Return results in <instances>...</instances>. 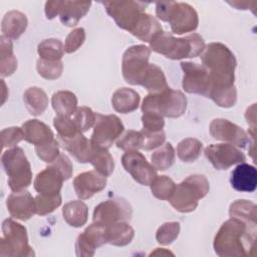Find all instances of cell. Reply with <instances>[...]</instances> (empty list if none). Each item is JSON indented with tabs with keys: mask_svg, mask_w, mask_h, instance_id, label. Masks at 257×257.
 <instances>
[{
	"mask_svg": "<svg viewBox=\"0 0 257 257\" xmlns=\"http://www.w3.org/2000/svg\"><path fill=\"white\" fill-rule=\"evenodd\" d=\"M255 237L256 226L230 217L217 232L213 247L220 257L250 256L253 254Z\"/></svg>",
	"mask_w": 257,
	"mask_h": 257,
	"instance_id": "1",
	"label": "cell"
},
{
	"mask_svg": "<svg viewBox=\"0 0 257 257\" xmlns=\"http://www.w3.org/2000/svg\"><path fill=\"white\" fill-rule=\"evenodd\" d=\"M201 60L210 76L209 95L215 90L235 86L237 61L233 52L225 44L220 42L208 44L201 54Z\"/></svg>",
	"mask_w": 257,
	"mask_h": 257,
	"instance_id": "2",
	"label": "cell"
},
{
	"mask_svg": "<svg viewBox=\"0 0 257 257\" xmlns=\"http://www.w3.org/2000/svg\"><path fill=\"white\" fill-rule=\"evenodd\" d=\"M206 45L203 37L197 33L186 37L176 38L173 35L162 31L150 42V48L169 59L194 58L202 54Z\"/></svg>",
	"mask_w": 257,
	"mask_h": 257,
	"instance_id": "3",
	"label": "cell"
},
{
	"mask_svg": "<svg viewBox=\"0 0 257 257\" xmlns=\"http://www.w3.org/2000/svg\"><path fill=\"white\" fill-rule=\"evenodd\" d=\"M156 14L162 21L169 22L172 32L178 35L195 31L199 24L196 10L190 4L184 2H157Z\"/></svg>",
	"mask_w": 257,
	"mask_h": 257,
	"instance_id": "4",
	"label": "cell"
},
{
	"mask_svg": "<svg viewBox=\"0 0 257 257\" xmlns=\"http://www.w3.org/2000/svg\"><path fill=\"white\" fill-rule=\"evenodd\" d=\"M209 190L210 184L204 175H191L176 186L169 201L176 211L190 213L198 207L199 200L204 198Z\"/></svg>",
	"mask_w": 257,
	"mask_h": 257,
	"instance_id": "5",
	"label": "cell"
},
{
	"mask_svg": "<svg viewBox=\"0 0 257 257\" xmlns=\"http://www.w3.org/2000/svg\"><path fill=\"white\" fill-rule=\"evenodd\" d=\"M187 108V98L180 90L170 87L160 93H149L143 100L142 111L152 112L166 117H179Z\"/></svg>",
	"mask_w": 257,
	"mask_h": 257,
	"instance_id": "6",
	"label": "cell"
},
{
	"mask_svg": "<svg viewBox=\"0 0 257 257\" xmlns=\"http://www.w3.org/2000/svg\"><path fill=\"white\" fill-rule=\"evenodd\" d=\"M2 166L8 176V185L13 192L25 190L32 181V171L24 151L19 147L10 148L1 157Z\"/></svg>",
	"mask_w": 257,
	"mask_h": 257,
	"instance_id": "7",
	"label": "cell"
},
{
	"mask_svg": "<svg viewBox=\"0 0 257 257\" xmlns=\"http://www.w3.org/2000/svg\"><path fill=\"white\" fill-rule=\"evenodd\" d=\"M3 236L0 239L1 257H30L34 256L32 247L28 244L26 228L9 218L2 223Z\"/></svg>",
	"mask_w": 257,
	"mask_h": 257,
	"instance_id": "8",
	"label": "cell"
},
{
	"mask_svg": "<svg viewBox=\"0 0 257 257\" xmlns=\"http://www.w3.org/2000/svg\"><path fill=\"white\" fill-rule=\"evenodd\" d=\"M151 48L138 44L128 47L121 59V73L128 84L142 85L150 67Z\"/></svg>",
	"mask_w": 257,
	"mask_h": 257,
	"instance_id": "9",
	"label": "cell"
},
{
	"mask_svg": "<svg viewBox=\"0 0 257 257\" xmlns=\"http://www.w3.org/2000/svg\"><path fill=\"white\" fill-rule=\"evenodd\" d=\"M101 3L116 25L128 32L136 26L149 5L148 2L142 1H104Z\"/></svg>",
	"mask_w": 257,
	"mask_h": 257,
	"instance_id": "10",
	"label": "cell"
},
{
	"mask_svg": "<svg viewBox=\"0 0 257 257\" xmlns=\"http://www.w3.org/2000/svg\"><path fill=\"white\" fill-rule=\"evenodd\" d=\"M123 130L124 126L116 115L96 113L90 144L94 148L108 150L121 136Z\"/></svg>",
	"mask_w": 257,
	"mask_h": 257,
	"instance_id": "11",
	"label": "cell"
},
{
	"mask_svg": "<svg viewBox=\"0 0 257 257\" xmlns=\"http://www.w3.org/2000/svg\"><path fill=\"white\" fill-rule=\"evenodd\" d=\"M133 210L130 203L122 198H113L98 204L93 211V222L104 226L124 221L130 222Z\"/></svg>",
	"mask_w": 257,
	"mask_h": 257,
	"instance_id": "12",
	"label": "cell"
},
{
	"mask_svg": "<svg viewBox=\"0 0 257 257\" xmlns=\"http://www.w3.org/2000/svg\"><path fill=\"white\" fill-rule=\"evenodd\" d=\"M209 131L214 139L238 148L245 149L247 145H254V143L251 144L250 134L247 135L241 126L225 118L213 119L210 123Z\"/></svg>",
	"mask_w": 257,
	"mask_h": 257,
	"instance_id": "13",
	"label": "cell"
},
{
	"mask_svg": "<svg viewBox=\"0 0 257 257\" xmlns=\"http://www.w3.org/2000/svg\"><path fill=\"white\" fill-rule=\"evenodd\" d=\"M184 72L182 86L188 93L202 94L206 97L210 91V76L208 70L201 64L191 61L181 62Z\"/></svg>",
	"mask_w": 257,
	"mask_h": 257,
	"instance_id": "14",
	"label": "cell"
},
{
	"mask_svg": "<svg viewBox=\"0 0 257 257\" xmlns=\"http://www.w3.org/2000/svg\"><path fill=\"white\" fill-rule=\"evenodd\" d=\"M121 164L133 179L141 185L149 186L158 176L155 167L139 151L125 152L121 157Z\"/></svg>",
	"mask_w": 257,
	"mask_h": 257,
	"instance_id": "15",
	"label": "cell"
},
{
	"mask_svg": "<svg viewBox=\"0 0 257 257\" xmlns=\"http://www.w3.org/2000/svg\"><path fill=\"white\" fill-rule=\"evenodd\" d=\"M205 156L216 170H227L235 164L245 162V155L230 144H213L208 146Z\"/></svg>",
	"mask_w": 257,
	"mask_h": 257,
	"instance_id": "16",
	"label": "cell"
},
{
	"mask_svg": "<svg viewBox=\"0 0 257 257\" xmlns=\"http://www.w3.org/2000/svg\"><path fill=\"white\" fill-rule=\"evenodd\" d=\"M107 243V228L98 223H92L81 234L75 242L76 256L91 257L95 249Z\"/></svg>",
	"mask_w": 257,
	"mask_h": 257,
	"instance_id": "17",
	"label": "cell"
},
{
	"mask_svg": "<svg viewBox=\"0 0 257 257\" xmlns=\"http://www.w3.org/2000/svg\"><path fill=\"white\" fill-rule=\"evenodd\" d=\"M7 211L12 218L27 221L36 214L35 198L28 191L13 192L6 200Z\"/></svg>",
	"mask_w": 257,
	"mask_h": 257,
	"instance_id": "18",
	"label": "cell"
},
{
	"mask_svg": "<svg viewBox=\"0 0 257 257\" xmlns=\"http://www.w3.org/2000/svg\"><path fill=\"white\" fill-rule=\"evenodd\" d=\"M106 186V177L97 171L83 172L73 180V188L80 200H87L102 191Z\"/></svg>",
	"mask_w": 257,
	"mask_h": 257,
	"instance_id": "19",
	"label": "cell"
},
{
	"mask_svg": "<svg viewBox=\"0 0 257 257\" xmlns=\"http://www.w3.org/2000/svg\"><path fill=\"white\" fill-rule=\"evenodd\" d=\"M230 183L238 192L252 193L257 187V171L252 165L240 163L232 172Z\"/></svg>",
	"mask_w": 257,
	"mask_h": 257,
	"instance_id": "20",
	"label": "cell"
},
{
	"mask_svg": "<svg viewBox=\"0 0 257 257\" xmlns=\"http://www.w3.org/2000/svg\"><path fill=\"white\" fill-rule=\"evenodd\" d=\"M63 177L51 165L37 174L34 180V189L41 195H56L60 193Z\"/></svg>",
	"mask_w": 257,
	"mask_h": 257,
	"instance_id": "21",
	"label": "cell"
},
{
	"mask_svg": "<svg viewBox=\"0 0 257 257\" xmlns=\"http://www.w3.org/2000/svg\"><path fill=\"white\" fill-rule=\"evenodd\" d=\"M91 5L90 1H61L59 18L63 25L72 27L85 16Z\"/></svg>",
	"mask_w": 257,
	"mask_h": 257,
	"instance_id": "22",
	"label": "cell"
},
{
	"mask_svg": "<svg viewBox=\"0 0 257 257\" xmlns=\"http://www.w3.org/2000/svg\"><path fill=\"white\" fill-rule=\"evenodd\" d=\"M58 142L78 163H89L92 146L82 133H79L71 139H58Z\"/></svg>",
	"mask_w": 257,
	"mask_h": 257,
	"instance_id": "23",
	"label": "cell"
},
{
	"mask_svg": "<svg viewBox=\"0 0 257 257\" xmlns=\"http://www.w3.org/2000/svg\"><path fill=\"white\" fill-rule=\"evenodd\" d=\"M27 24L28 20L25 14L20 11L11 10L2 19V35L9 39H18L26 30Z\"/></svg>",
	"mask_w": 257,
	"mask_h": 257,
	"instance_id": "24",
	"label": "cell"
},
{
	"mask_svg": "<svg viewBox=\"0 0 257 257\" xmlns=\"http://www.w3.org/2000/svg\"><path fill=\"white\" fill-rule=\"evenodd\" d=\"M24 140L34 146L45 144L54 139L53 132L48 125L38 119H29L22 124Z\"/></svg>",
	"mask_w": 257,
	"mask_h": 257,
	"instance_id": "25",
	"label": "cell"
},
{
	"mask_svg": "<svg viewBox=\"0 0 257 257\" xmlns=\"http://www.w3.org/2000/svg\"><path fill=\"white\" fill-rule=\"evenodd\" d=\"M141 100L140 94L127 87L116 89L111 97V105L113 109L120 113H128L139 107Z\"/></svg>",
	"mask_w": 257,
	"mask_h": 257,
	"instance_id": "26",
	"label": "cell"
},
{
	"mask_svg": "<svg viewBox=\"0 0 257 257\" xmlns=\"http://www.w3.org/2000/svg\"><path fill=\"white\" fill-rule=\"evenodd\" d=\"M162 31L163 28L160 22L155 17L145 12L142 14L131 33L141 41L150 43L151 40Z\"/></svg>",
	"mask_w": 257,
	"mask_h": 257,
	"instance_id": "27",
	"label": "cell"
},
{
	"mask_svg": "<svg viewBox=\"0 0 257 257\" xmlns=\"http://www.w3.org/2000/svg\"><path fill=\"white\" fill-rule=\"evenodd\" d=\"M51 103L56 116L70 117L77 109V97L69 90H59L53 93Z\"/></svg>",
	"mask_w": 257,
	"mask_h": 257,
	"instance_id": "28",
	"label": "cell"
},
{
	"mask_svg": "<svg viewBox=\"0 0 257 257\" xmlns=\"http://www.w3.org/2000/svg\"><path fill=\"white\" fill-rule=\"evenodd\" d=\"M62 216L64 221L71 227H82L88 217L87 206L82 201H70L62 208Z\"/></svg>",
	"mask_w": 257,
	"mask_h": 257,
	"instance_id": "29",
	"label": "cell"
},
{
	"mask_svg": "<svg viewBox=\"0 0 257 257\" xmlns=\"http://www.w3.org/2000/svg\"><path fill=\"white\" fill-rule=\"evenodd\" d=\"M107 228V243L113 246H126L128 245L134 237H135V230L128 224V222L119 221L113 223Z\"/></svg>",
	"mask_w": 257,
	"mask_h": 257,
	"instance_id": "30",
	"label": "cell"
},
{
	"mask_svg": "<svg viewBox=\"0 0 257 257\" xmlns=\"http://www.w3.org/2000/svg\"><path fill=\"white\" fill-rule=\"evenodd\" d=\"M23 100L29 113L34 116L42 114L48 105V97L45 91L36 86L29 87L25 90Z\"/></svg>",
	"mask_w": 257,
	"mask_h": 257,
	"instance_id": "31",
	"label": "cell"
},
{
	"mask_svg": "<svg viewBox=\"0 0 257 257\" xmlns=\"http://www.w3.org/2000/svg\"><path fill=\"white\" fill-rule=\"evenodd\" d=\"M17 69V59L13 53V44L5 36L0 37V73L2 77L10 76Z\"/></svg>",
	"mask_w": 257,
	"mask_h": 257,
	"instance_id": "32",
	"label": "cell"
},
{
	"mask_svg": "<svg viewBox=\"0 0 257 257\" xmlns=\"http://www.w3.org/2000/svg\"><path fill=\"white\" fill-rule=\"evenodd\" d=\"M229 215L231 218L239 219L248 225L256 226V205L248 200H236L230 205Z\"/></svg>",
	"mask_w": 257,
	"mask_h": 257,
	"instance_id": "33",
	"label": "cell"
},
{
	"mask_svg": "<svg viewBox=\"0 0 257 257\" xmlns=\"http://www.w3.org/2000/svg\"><path fill=\"white\" fill-rule=\"evenodd\" d=\"M89 163L94 167L95 171L105 177H109L114 170L113 159L106 149L92 147Z\"/></svg>",
	"mask_w": 257,
	"mask_h": 257,
	"instance_id": "34",
	"label": "cell"
},
{
	"mask_svg": "<svg viewBox=\"0 0 257 257\" xmlns=\"http://www.w3.org/2000/svg\"><path fill=\"white\" fill-rule=\"evenodd\" d=\"M142 86H144L151 94L160 93L169 87L163 70L156 64H150Z\"/></svg>",
	"mask_w": 257,
	"mask_h": 257,
	"instance_id": "35",
	"label": "cell"
},
{
	"mask_svg": "<svg viewBox=\"0 0 257 257\" xmlns=\"http://www.w3.org/2000/svg\"><path fill=\"white\" fill-rule=\"evenodd\" d=\"M203 144L197 139L187 138L181 141L177 147V155L182 162H195L201 155Z\"/></svg>",
	"mask_w": 257,
	"mask_h": 257,
	"instance_id": "36",
	"label": "cell"
},
{
	"mask_svg": "<svg viewBox=\"0 0 257 257\" xmlns=\"http://www.w3.org/2000/svg\"><path fill=\"white\" fill-rule=\"evenodd\" d=\"M37 52L39 58L49 60V61H58L61 60L64 54V45L59 39L50 38L41 41L37 46Z\"/></svg>",
	"mask_w": 257,
	"mask_h": 257,
	"instance_id": "37",
	"label": "cell"
},
{
	"mask_svg": "<svg viewBox=\"0 0 257 257\" xmlns=\"http://www.w3.org/2000/svg\"><path fill=\"white\" fill-rule=\"evenodd\" d=\"M152 165L156 170L165 171L173 166L175 162V150L171 143H166L159 150L153 153Z\"/></svg>",
	"mask_w": 257,
	"mask_h": 257,
	"instance_id": "38",
	"label": "cell"
},
{
	"mask_svg": "<svg viewBox=\"0 0 257 257\" xmlns=\"http://www.w3.org/2000/svg\"><path fill=\"white\" fill-rule=\"evenodd\" d=\"M153 195L160 200H170L173 196L176 184L168 176H157L150 184Z\"/></svg>",
	"mask_w": 257,
	"mask_h": 257,
	"instance_id": "39",
	"label": "cell"
},
{
	"mask_svg": "<svg viewBox=\"0 0 257 257\" xmlns=\"http://www.w3.org/2000/svg\"><path fill=\"white\" fill-rule=\"evenodd\" d=\"M36 69L40 76L48 80H54L61 76L63 63L61 60L49 61L39 58L36 62Z\"/></svg>",
	"mask_w": 257,
	"mask_h": 257,
	"instance_id": "40",
	"label": "cell"
},
{
	"mask_svg": "<svg viewBox=\"0 0 257 257\" xmlns=\"http://www.w3.org/2000/svg\"><path fill=\"white\" fill-rule=\"evenodd\" d=\"M61 204V195H37L35 197L36 214L39 216H44L52 213Z\"/></svg>",
	"mask_w": 257,
	"mask_h": 257,
	"instance_id": "41",
	"label": "cell"
},
{
	"mask_svg": "<svg viewBox=\"0 0 257 257\" xmlns=\"http://www.w3.org/2000/svg\"><path fill=\"white\" fill-rule=\"evenodd\" d=\"M53 125L57 131L58 139H71L81 133L74 120L70 117L55 116L53 118Z\"/></svg>",
	"mask_w": 257,
	"mask_h": 257,
	"instance_id": "42",
	"label": "cell"
},
{
	"mask_svg": "<svg viewBox=\"0 0 257 257\" xmlns=\"http://www.w3.org/2000/svg\"><path fill=\"white\" fill-rule=\"evenodd\" d=\"M116 147L122 151H138L142 149L143 136L141 132L137 131H126L119 139L116 141Z\"/></svg>",
	"mask_w": 257,
	"mask_h": 257,
	"instance_id": "43",
	"label": "cell"
},
{
	"mask_svg": "<svg viewBox=\"0 0 257 257\" xmlns=\"http://www.w3.org/2000/svg\"><path fill=\"white\" fill-rule=\"evenodd\" d=\"M180 223L178 222H167L164 223L156 233V239L161 245H169L173 243L179 236Z\"/></svg>",
	"mask_w": 257,
	"mask_h": 257,
	"instance_id": "44",
	"label": "cell"
},
{
	"mask_svg": "<svg viewBox=\"0 0 257 257\" xmlns=\"http://www.w3.org/2000/svg\"><path fill=\"white\" fill-rule=\"evenodd\" d=\"M35 153L41 161L45 163H53L60 155L59 142L53 139L45 144L37 145L35 146Z\"/></svg>",
	"mask_w": 257,
	"mask_h": 257,
	"instance_id": "45",
	"label": "cell"
},
{
	"mask_svg": "<svg viewBox=\"0 0 257 257\" xmlns=\"http://www.w3.org/2000/svg\"><path fill=\"white\" fill-rule=\"evenodd\" d=\"M72 119L76 123L78 130L81 133H84L93 126L95 122V113L87 106H80L77 107Z\"/></svg>",
	"mask_w": 257,
	"mask_h": 257,
	"instance_id": "46",
	"label": "cell"
},
{
	"mask_svg": "<svg viewBox=\"0 0 257 257\" xmlns=\"http://www.w3.org/2000/svg\"><path fill=\"white\" fill-rule=\"evenodd\" d=\"M143 136V145L142 149L145 151L154 150L162 146L166 141V135L164 131L160 132H148L145 130L141 131Z\"/></svg>",
	"mask_w": 257,
	"mask_h": 257,
	"instance_id": "47",
	"label": "cell"
},
{
	"mask_svg": "<svg viewBox=\"0 0 257 257\" xmlns=\"http://www.w3.org/2000/svg\"><path fill=\"white\" fill-rule=\"evenodd\" d=\"M2 147L3 148H14L16 145L24 140V133L22 127L11 126L2 130L1 132Z\"/></svg>",
	"mask_w": 257,
	"mask_h": 257,
	"instance_id": "48",
	"label": "cell"
},
{
	"mask_svg": "<svg viewBox=\"0 0 257 257\" xmlns=\"http://www.w3.org/2000/svg\"><path fill=\"white\" fill-rule=\"evenodd\" d=\"M85 40V30L82 27H78L73 29L65 39L64 43V51L66 53L75 52L84 42Z\"/></svg>",
	"mask_w": 257,
	"mask_h": 257,
	"instance_id": "49",
	"label": "cell"
},
{
	"mask_svg": "<svg viewBox=\"0 0 257 257\" xmlns=\"http://www.w3.org/2000/svg\"><path fill=\"white\" fill-rule=\"evenodd\" d=\"M142 122L145 131L148 132H160L163 131L164 125H165V120L164 117L152 113V112H145L142 116Z\"/></svg>",
	"mask_w": 257,
	"mask_h": 257,
	"instance_id": "50",
	"label": "cell"
},
{
	"mask_svg": "<svg viewBox=\"0 0 257 257\" xmlns=\"http://www.w3.org/2000/svg\"><path fill=\"white\" fill-rule=\"evenodd\" d=\"M51 166L61 174L64 181L70 179L73 174L72 163L65 154H60L58 158L51 164Z\"/></svg>",
	"mask_w": 257,
	"mask_h": 257,
	"instance_id": "51",
	"label": "cell"
},
{
	"mask_svg": "<svg viewBox=\"0 0 257 257\" xmlns=\"http://www.w3.org/2000/svg\"><path fill=\"white\" fill-rule=\"evenodd\" d=\"M61 1H47L45 3V15L47 19H53L59 14Z\"/></svg>",
	"mask_w": 257,
	"mask_h": 257,
	"instance_id": "52",
	"label": "cell"
},
{
	"mask_svg": "<svg viewBox=\"0 0 257 257\" xmlns=\"http://www.w3.org/2000/svg\"><path fill=\"white\" fill-rule=\"evenodd\" d=\"M155 255H174V254L172 252H170V251H167L166 249L157 248L154 252H152L150 254V256H155Z\"/></svg>",
	"mask_w": 257,
	"mask_h": 257,
	"instance_id": "53",
	"label": "cell"
}]
</instances>
